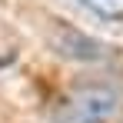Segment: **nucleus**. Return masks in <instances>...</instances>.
Returning <instances> with one entry per match:
<instances>
[{
  "instance_id": "3",
  "label": "nucleus",
  "mask_w": 123,
  "mask_h": 123,
  "mask_svg": "<svg viewBox=\"0 0 123 123\" xmlns=\"http://www.w3.org/2000/svg\"><path fill=\"white\" fill-rule=\"evenodd\" d=\"M77 3L103 20H123V0H77Z\"/></svg>"
},
{
  "instance_id": "1",
  "label": "nucleus",
  "mask_w": 123,
  "mask_h": 123,
  "mask_svg": "<svg viewBox=\"0 0 123 123\" xmlns=\"http://www.w3.org/2000/svg\"><path fill=\"white\" fill-rule=\"evenodd\" d=\"M123 110V86L113 80H86L60 100L57 123H110Z\"/></svg>"
},
{
  "instance_id": "2",
  "label": "nucleus",
  "mask_w": 123,
  "mask_h": 123,
  "mask_svg": "<svg viewBox=\"0 0 123 123\" xmlns=\"http://www.w3.org/2000/svg\"><path fill=\"white\" fill-rule=\"evenodd\" d=\"M50 43H53V50L63 60H103L110 53L100 40L86 37L83 30L70 27V23H57V30L50 33Z\"/></svg>"
}]
</instances>
